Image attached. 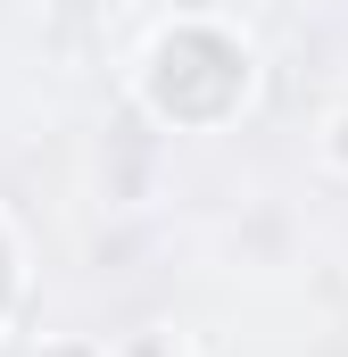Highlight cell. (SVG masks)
Here are the masks:
<instances>
[{
  "instance_id": "cell-1",
  "label": "cell",
  "mask_w": 348,
  "mask_h": 357,
  "mask_svg": "<svg viewBox=\"0 0 348 357\" xmlns=\"http://www.w3.org/2000/svg\"><path fill=\"white\" fill-rule=\"evenodd\" d=\"M332 133H340V142H332V150H340V158H348V116H340V125H332Z\"/></svg>"
}]
</instances>
